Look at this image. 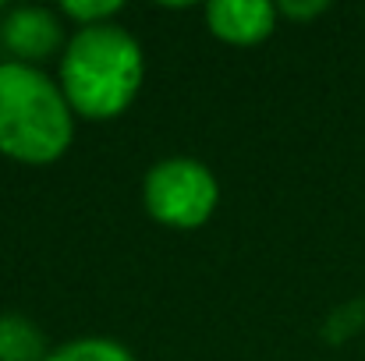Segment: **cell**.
Wrapping results in <instances>:
<instances>
[{
    "instance_id": "cell-1",
    "label": "cell",
    "mask_w": 365,
    "mask_h": 361,
    "mask_svg": "<svg viewBox=\"0 0 365 361\" xmlns=\"http://www.w3.org/2000/svg\"><path fill=\"white\" fill-rule=\"evenodd\" d=\"M142 46L118 25L78 28L61 57V93L71 114L89 120L118 117L142 85Z\"/></svg>"
},
{
    "instance_id": "cell-2",
    "label": "cell",
    "mask_w": 365,
    "mask_h": 361,
    "mask_svg": "<svg viewBox=\"0 0 365 361\" xmlns=\"http://www.w3.org/2000/svg\"><path fill=\"white\" fill-rule=\"evenodd\" d=\"M71 107L39 68L0 64V152L21 163H53L71 145Z\"/></svg>"
},
{
    "instance_id": "cell-3",
    "label": "cell",
    "mask_w": 365,
    "mask_h": 361,
    "mask_svg": "<svg viewBox=\"0 0 365 361\" xmlns=\"http://www.w3.org/2000/svg\"><path fill=\"white\" fill-rule=\"evenodd\" d=\"M220 188L206 163L199 159H163L145 177V209L167 227H202L217 209Z\"/></svg>"
},
{
    "instance_id": "cell-4",
    "label": "cell",
    "mask_w": 365,
    "mask_h": 361,
    "mask_svg": "<svg viewBox=\"0 0 365 361\" xmlns=\"http://www.w3.org/2000/svg\"><path fill=\"white\" fill-rule=\"evenodd\" d=\"M0 39L18 57V64L46 61L61 46V21L46 7H14L0 25Z\"/></svg>"
},
{
    "instance_id": "cell-5",
    "label": "cell",
    "mask_w": 365,
    "mask_h": 361,
    "mask_svg": "<svg viewBox=\"0 0 365 361\" xmlns=\"http://www.w3.org/2000/svg\"><path fill=\"white\" fill-rule=\"evenodd\" d=\"M206 21H210L213 36H220L224 43L252 46L273 32L277 7L266 0H217L206 7Z\"/></svg>"
},
{
    "instance_id": "cell-6",
    "label": "cell",
    "mask_w": 365,
    "mask_h": 361,
    "mask_svg": "<svg viewBox=\"0 0 365 361\" xmlns=\"http://www.w3.org/2000/svg\"><path fill=\"white\" fill-rule=\"evenodd\" d=\"M46 337L21 315H0V361H46Z\"/></svg>"
},
{
    "instance_id": "cell-7",
    "label": "cell",
    "mask_w": 365,
    "mask_h": 361,
    "mask_svg": "<svg viewBox=\"0 0 365 361\" xmlns=\"http://www.w3.org/2000/svg\"><path fill=\"white\" fill-rule=\"evenodd\" d=\"M46 361H135L131 351L121 347L118 340H107V337H82V340H71L57 351H50Z\"/></svg>"
},
{
    "instance_id": "cell-8",
    "label": "cell",
    "mask_w": 365,
    "mask_h": 361,
    "mask_svg": "<svg viewBox=\"0 0 365 361\" xmlns=\"http://www.w3.org/2000/svg\"><path fill=\"white\" fill-rule=\"evenodd\" d=\"M61 11L68 18L82 21V28H89V25H107L121 11V0H68V4H61Z\"/></svg>"
},
{
    "instance_id": "cell-9",
    "label": "cell",
    "mask_w": 365,
    "mask_h": 361,
    "mask_svg": "<svg viewBox=\"0 0 365 361\" xmlns=\"http://www.w3.org/2000/svg\"><path fill=\"white\" fill-rule=\"evenodd\" d=\"M330 4L327 0H309V4H294V0H287V4H280L277 7V14H284V18H316V14H323Z\"/></svg>"
}]
</instances>
